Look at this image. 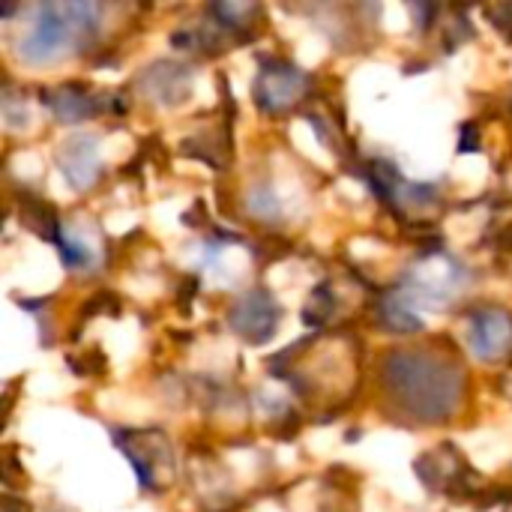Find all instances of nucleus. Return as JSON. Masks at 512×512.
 Masks as SVG:
<instances>
[{
	"instance_id": "f257e3e1",
	"label": "nucleus",
	"mask_w": 512,
	"mask_h": 512,
	"mask_svg": "<svg viewBox=\"0 0 512 512\" xmlns=\"http://www.w3.org/2000/svg\"><path fill=\"white\" fill-rule=\"evenodd\" d=\"M381 381L390 399L417 423L450 420L465 396V372L420 348H402L384 357Z\"/></svg>"
},
{
	"instance_id": "f03ea898",
	"label": "nucleus",
	"mask_w": 512,
	"mask_h": 512,
	"mask_svg": "<svg viewBox=\"0 0 512 512\" xmlns=\"http://www.w3.org/2000/svg\"><path fill=\"white\" fill-rule=\"evenodd\" d=\"M99 18V3H42L36 9L33 27L18 42V51L27 63H51L69 51V45L93 42Z\"/></svg>"
},
{
	"instance_id": "7ed1b4c3",
	"label": "nucleus",
	"mask_w": 512,
	"mask_h": 512,
	"mask_svg": "<svg viewBox=\"0 0 512 512\" xmlns=\"http://www.w3.org/2000/svg\"><path fill=\"white\" fill-rule=\"evenodd\" d=\"M468 282V270L459 261L429 255L423 264L411 267L405 276V285L396 288V294L408 303H432L444 306L450 303Z\"/></svg>"
},
{
	"instance_id": "20e7f679",
	"label": "nucleus",
	"mask_w": 512,
	"mask_h": 512,
	"mask_svg": "<svg viewBox=\"0 0 512 512\" xmlns=\"http://www.w3.org/2000/svg\"><path fill=\"white\" fill-rule=\"evenodd\" d=\"M258 63H261V72L255 78V87H252L255 105L270 117H276L282 111H291L303 99V93L309 87V78L285 57L261 54Z\"/></svg>"
},
{
	"instance_id": "39448f33",
	"label": "nucleus",
	"mask_w": 512,
	"mask_h": 512,
	"mask_svg": "<svg viewBox=\"0 0 512 512\" xmlns=\"http://www.w3.org/2000/svg\"><path fill=\"white\" fill-rule=\"evenodd\" d=\"M282 321V306L276 303V297L267 288H252L246 294H240L228 312V324L231 330L246 339L249 345H264L276 336Z\"/></svg>"
},
{
	"instance_id": "423d86ee",
	"label": "nucleus",
	"mask_w": 512,
	"mask_h": 512,
	"mask_svg": "<svg viewBox=\"0 0 512 512\" xmlns=\"http://www.w3.org/2000/svg\"><path fill=\"white\" fill-rule=\"evenodd\" d=\"M114 444L126 453L129 465L138 474L141 489L147 492H159L162 480H159V465L171 468V447L165 441V435L159 429H147V432H135V429H114Z\"/></svg>"
},
{
	"instance_id": "0eeeda50",
	"label": "nucleus",
	"mask_w": 512,
	"mask_h": 512,
	"mask_svg": "<svg viewBox=\"0 0 512 512\" xmlns=\"http://www.w3.org/2000/svg\"><path fill=\"white\" fill-rule=\"evenodd\" d=\"M42 99H45V105L54 111V117L60 123H81V120H87L93 114L111 111V105H114L111 96H99L93 87H87L81 81H72V84L45 90Z\"/></svg>"
},
{
	"instance_id": "6e6552de",
	"label": "nucleus",
	"mask_w": 512,
	"mask_h": 512,
	"mask_svg": "<svg viewBox=\"0 0 512 512\" xmlns=\"http://www.w3.org/2000/svg\"><path fill=\"white\" fill-rule=\"evenodd\" d=\"M471 351L492 363L512 348V318L501 309H477L471 315Z\"/></svg>"
},
{
	"instance_id": "1a4fd4ad",
	"label": "nucleus",
	"mask_w": 512,
	"mask_h": 512,
	"mask_svg": "<svg viewBox=\"0 0 512 512\" xmlns=\"http://www.w3.org/2000/svg\"><path fill=\"white\" fill-rule=\"evenodd\" d=\"M57 165L66 177V183L78 192L90 189L99 180V156H96V138L93 135H72L57 147Z\"/></svg>"
},
{
	"instance_id": "9d476101",
	"label": "nucleus",
	"mask_w": 512,
	"mask_h": 512,
	"mask_svg": "<svg viewBox=\"0 0 512 512\" xmlns=\"http://www.w3.org/2000/svg\"><path fill=\"white\" fill-rule=\"evenodd\" d=\"M189 78H192V72L186 66L171 63V60H159L141 75V84L147 87L150 99H156L162 105H177L186 99Z\"/></svg>"
},
{
	"instance_id": "9b49d317",
	"label": "nucleus",
	"mask_w": 512,
	"mask_h": 512,
	"mask_svg": "<svg viewBox=\"0 0 512 512\" xmlns=\"http://www.w3.org/2000/svg\"><path fill=\"white\" fill-rule=\"evenodd\" d=\"M21 225L30 228L33 234H39L48 243H54L60 237V231H63L54 204L39 198V195H33V192H27V189L21 195Z\"/></svg>"
},
{
	"instance_id": "f8f14e48",
	"label": "nucleus",
	"mask_w": 512,
	"mask_h": 512,
	"mask_svg": "<svg viewBox=\"0 0 512 512\" xmlns=\"http://www.w3.org/2000/svg\"><path fill=\"white\" fill-rule=\"evenodd\" d=\"M378 321L390 330V333H420L423 330V318L411 309L408 300H402L393 291H387L378 303Z\"/></svg>"
},
{
	"instance_id": "ddd939ff",
	"label": "nucleus",
	"mask_w": 512,
	"mask_h": 512,
	"mask_svg": "<svg viewBox=\"0 0 512 512\" xmlns=\"http://www.w3.org/2000/svg\"><path fill=\"white\" fill-rule=\"evenodd\" d=\"M333 312H336V297H333L330 285H327V282H321V285L312 291L309 303H306L303 321H306L309 327H324V324L330 321V315H333Z\"/></svg>"
},
{
	"instance_id": "4468645a",
	"label": "nucleus",
	"mask_w": 512,
	"mask_h": 512,
	"mask_svg": "<svg viewBox=\"0 0 512 512\" xmlns=\"http://www.w3.org/2000/svg\"><path fill=\"white\" fill-rule=\"evenodd\" d=\"M54 246H57L63 264H66L69 270H84V267H90V261H93V252H90L75 234L60 231V237L54 240Z\"/></svg>"
},
{
	"instance_id": "2eb2a0df",
	"label": "nucleus",
	"mask_w": 512,
	"mask_h": 512,
	"mask_svg": "<svg viewBox=\"0 0 512 512\" xmlns=\"http://www.w3.org/2000/svg\"><path fill=\"white\" fill-rule=\"evenodd\" d=\"M246 207H249V213H252L255 219H267V222H276L279 213H282V204H279V198H276V192H273L270 186H255V189L249 192Z\"/></svg>"
},
{
	"instance_id": "dca6fc26",
	"label": "nucleus",
	"mask_w": 512,
	"mask_h": 512,
	"mask_svg": "<svg viewBox=\"0 0 512 512\" xmlns=\"http://www.w3.org/2000/svg\"><path fill=\"white\" fill-rule=\"evenodd\" d=\"M480 126L477 123H465L462 126V138H459V153H480Z\"/></svg>"
},
{
	"instance_id": "f3484780",
	"label": "nucleus",
	"mask_w": 512,
	"mask_h": 512,
	"mask_svg": "<svg viewBox=\"0 0 512 512\" xmlns=\"http://www.w3.org/2000/svg\"><path fill=\"white\" fill-rule=\"evenodd\" d=\"M411 9L417 12V24H420V30H426L432 21H435V15H438V6H420V3H411Z\"/></svg>"
},
{
	"instance_id": "a211bd4d",
	"label": "nucleus",
	"mask_w": 512,
	"mask_h": 512,
	"mask_svg": "<svg viewBox=\"0 0 512 512\" xmlns=\"http://www.w3.org/2000/svg\"><path fill=\"white\" fill-rule=\"evenodd\" d=\"M204 213H207V210H204V201H195V210H186L183 222H186V225H204V222H207Z\"/></svg>"
}]
</instances>
